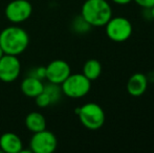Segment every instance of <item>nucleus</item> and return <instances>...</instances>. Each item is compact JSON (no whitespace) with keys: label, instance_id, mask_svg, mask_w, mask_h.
Returning a JSON list of instances; mask_svg holds the SVG:
<instances>
[{"label":"nucleus","instance_id":"39448f33","mask_svg":"<svg viewBox=\"0 0 154 153\" xmlns=\"http://www.w3.org/2000/svg\"><path fill=\"white\" fill-rule=\"evenodd\" d=\"M106 35L113 42H125L132 36V23L125 17H111L105 24Z\"/></svg>","mask_w":154,"mask_h":153},{"label":"nucleus","instance_id":"f257e3e1","mask_svg":"<svg viewBox=\"0 0 154 153\" xmlns=\"http://www.w3.org/2000/svg\"><path fill=\"white\" fill-rule=\"evenodd\" d=\"M29 44V36L22 27L12 25L0 32V47L6 55H21L26 50Z\"/></svg>","mask_w":154,"mask_h":153},{"label":"nucleus","instance_id":"0eeeda50","mask_svg":"<svg viewBox=\"0 0 154 153\" xmlns=\"http://www.w3.org/2000/svg\"><path fill=\"white\" fill-rule=\"evenodd\" d=\"M57 146L56 135L46 129L35 132L29 141V148L34 153H53L57 149Z\"/></svg>","mask_w":154,"mask_h":153},{"label":"nucleus","instance_id":"dca6fc26","mask_svg":"<svg viewBox=\"0 0 154 153\" xmlns=\"http://www.w3.org/2000/svg\"><path fill=\"white\" fill-rule=\"evenodd\" d=\"M91 25L83 18V17L80 15L77 16L71 22V29L75 32V34H79V35H84V34H87L88 32L91 29Z\"/></svg>","mask_w":154,"mask_h":153},{"label":"nucleus","instance_id":"6ab92c4d","mask_svg":"<svg viewBox=\"0 0 154 153\" xmlns=\"http://www.w3.org/2000/svg\"><path fill=\"white\" fill-rule=\"evenodd\" d=\"M137 5L143 8L144 10H148L151 8L154 5V0H133Z\"/></svg>","mask_w":154,"mask_h":153},{"label":"nucleus","instance_id":"4be33fe9","mask_svg":"<svg viewBox=\"0 0 154 153\" xmlns=\"http://www.w3.org/2000/svg\"><path fill=\"white\" fill-rule=\"evenodd\" d=\"M4 55V53H3V50H2V48L0 47V59H1V57Z\"/></svg>","mask_w":154,"mask_h":153},{"label":"nucleus","instance_id":"2eb2a0df","mask_svg":"<svg viewBox=\"0 0 154 153\" xmlns=\"http://www.w3.org/2000/svg\"><path fill=\"white\" fill-rule=\"evenodd\" d=\"M43 91L49 96L51 101V104H56L61 100L63 92L61 85L55 83H51L48 82L47 84H44V88H43Z\"/></svg>","mask_w":154,"mask_h":153},{"label":"nucleus","instance_id":"9b49d317","mask_svg":"<svg viewBox=\"0 0 154 153\" xmlns=\"http://www.w3.org/2000/svg\"><path fill=\"white\" fill-rule=\"evenodd\" d=\"M0 149L5 153L23 152V143L14 132H5L0 136Z\"/></svg>","mask_w":154,"mask_h":153},{"label":"nucleus","instance_id":"20e7f679","mask_svg":"<svg viewBox=\"0 0 154 153\" xmlns=\"http://www.w3.org/2000/svg\"><path fill=\"white\" fill-rule=\"evenodd\" d=\"M62 92L70 99H81L87 96L91 89V81L83 74H70L61 84Z\"/></svg>","mask_w":154,"mask_h":153},{"label":"nucleus","instance_id":"1a4fd4ad","mask_svg":"<svg viewBox=\"0 0 154 153\" xmlns=\"http://www.w3.org/2000/svg\"><path fill=\"white\" fill-rule=\"evenodd\" d=\"M70 74V65L65 60H54L45 66V79L51 83L61 85Z\"/></svg>","mask_w":154,"mask_h":153},{"label":"nucleus","instance_id":"9d476101","mask_svg":"<svg viewBox=\"0 0 154 153\" xmlns=\"http://www.w3.org/2000/svg\"><path fill=\"white\" fill-rule=\"evenodd\" d=\"M148 83L149 81L146 75L142 74V72L133 74L128 79L127 86H126L127 92L134 98L142 96L148 89Z\"/></svg>","mask_w":154,"mask_h":153},{"label":"nucleus","instance_id":"ddd939ff","mask_svg":"<svg viewBox=\"0 0 154 153\" xmlns=\"http://www.w3.org/2000/svg\"><path fill=\"white\" fill-rule=\"evenodd\" d=\"M25 126L31 132H39L44 129H46V120L45 116L40 112L37 111H32L29 112L25 118Z\"/></svg>","mask_w":154,"mask_h":153},{"label":"nucleus","instance_id":"f03ea898","mask_svg":"<svg viewBox=\"0 0 154 153\" xmlns=\"http://www.w3.org/2000/svg\"><path fill=\"white\" fill-rule=\"evenodd\" d=\"M80 15L92 27H101L112 17V8L107 0H85Z\"/></svg>","mask_w":154,"mask_h":153},{"label":"nucleus","instance_id":"7ed1b4c3","mask_svg":"<svg viewBox=\"0 0 154 153\" xmlns=\"http://www.w3.org/2000/svg\"><path fill=\"white\" fill-rule=\"evenodd\" d=\"M81 124L88 130H99L103 127L106 121L105 111L97 103H87L75 109Z\"/></svg>","mask_w":154,"mask_h":153},{"label":"nucleus","instance_id":"412c9836","mask_svg":"<svg viewBox=\"0 0 154 153\" xmlns=\"http://www.w3.org/2000/svg\"><path fill=\"white\" fill-rule=\"evenodd\" d=\"M149 13H150V16H151V18L154 20V5L152 6L151 8H149Z\"/></svg>","mask_w":154,"mask_h":153},{"label":"nucleus","instance_id":"a211bd4d","mask_svg":"<svg viewBox=\"0 0 154 153\" xmlns=\"http://www.w3.org/2000/svg\"><path fill=\"white\" fill-rule=\"evenodd\" d=\"M29 76L35 77L40 80L45 79V66H38V67L32 68L29 72Z\"/></svg>","mask_w":154,"mask_h":153},{"label":"nucleus","instance_id":"f3484780","mask_svg":"<svg viewBox=\"0 0 154 153\" xmlns=\"http://www.w3.org/2000/svg\"><path fill=\"white\" fill-rule=\"evenodd\" d=\"M35 100H36L37 106L40 107V108H46L49 105H51V99H49V96H47L44 91H42L40 94H38V96L35 98Z\"/></svg>","mask_w":154,"mask_h":153},{"label":"nucleus","instance_id":"6e6552de","mask_svg":"<svg viewBox=\"0 0 154 153\" xmlns=\"http://www.w3.org/2000/svg\"><path fill=\"white\" fill-rule=\"evenodd\" d=\"M21 63L18 56L4 54L0 59V81L13 83L20 76Z\"/></svg>","mask_w":154,"mask_h":153},{"label":"nucleus","instance_id":"aec40b11","mask_svg":"<svg viewBox=\"0 0 154 153\" xmlns=\"http://www.w3.org/2000/svg\"><path fill=\"white\" fill-rule=\"evenodd\" d=\"M111 1L114 2L116 4H119V5H126V4H129L133 0H111Z\"/></svg>","mask_w":154,"mask_h":153},{"label":"nucleus","instance_id":"f8f14e48","mask_svg":"<svg viewBox=\"0 0 154 153\" xmlns=\"http://www.w3.org/2000/svg\"><path fill=\"white\" fill-rule=\"evenodd\" d=\"M43 88H44V83L42 82V80L31 76L24 78L20 84V89L22 93L27 98L32 99H35L38 94H40L43 91Z\"/></svg>","mask_w":154,"mask_h":153},{"label":"nucleus","instance_id":"423d86ee","mask_svg":"<svg viewBox=\"0 0 154 153\" xmlns=\"http://www.w3.org/2000/svg\"><path fill=\"white\" fill-rule=\"evenodd\" d=\"M32 14V5L29 0H13L4 10L5 18L14 24L25 22Z\"/></svg>","mask_w":154,"mask_h":153},{"label":"nucleus","instance_id":"4468645a","mask_svg":"<svg viewBox=\"0 0 154 153\" xmlns=\"http://www.w3.org/2000/svg\"><path fill=\"white\" fill-rule=\"evenodd\" d=\"M82 74L91 82L97 80L102 74L101 62L97 59L87 60L83 65V72H82Z\"/></svg>","mask_w":154,"mask_h":153}]
</instances>
